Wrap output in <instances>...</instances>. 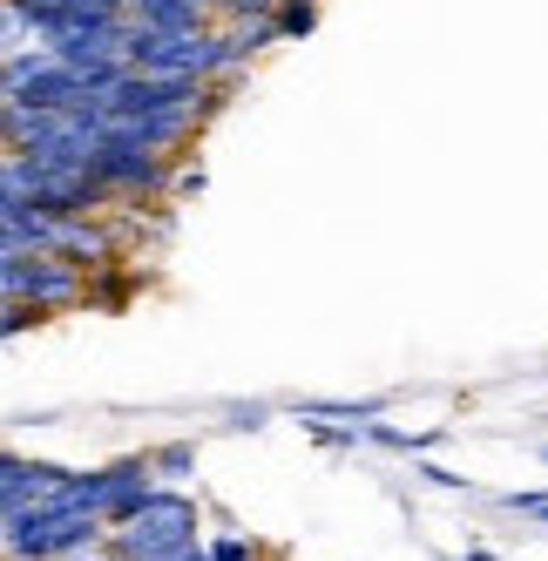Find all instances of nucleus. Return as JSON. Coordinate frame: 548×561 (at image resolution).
I'll return each mask as SVG.
<instances>
[{
    "instance_id": "423d86ee",
    "label": "nucleus",
    "mask_w": 548,
    "mask_h": 561,
    "mask_svg": "<svg viewBox=\"0 0 548 561\" xmlns=\"http://www.w3.org/2000/svg\"><path fill=\"white\" fill-rule=\"evenodd\" d=\"M298 420H345V433L359 439V426L379 420V399H359V407H352V399H305Z\"/></svg>"
},
{
    "instance_id": "f3484780",
    "label": "nucleus",
    "mask_w": 548,
    "mask_h": 561,
    "mask_svg": "<svg viewBox=\"0 0 548 561\" xmlns=\"http://www.w3.org/2000/svg\"><path fill=\"white\" fill-rule=\"evenodd\" d=\"M0 520H8V507H0Z\"/></svg>"
},
{
    "instance_id": "6ab92c4d",
    "label": "nucleus",
    "mask_w": 548,
    "mask_h": 561,
    "mask_svg": "<svg viewBox=\"0 0 548 561\" xmlns=\"http://www.w3.org/2000/svg\"><path fill=\"white\" fill-rule=\"evenodd\" d=\"M541 460H548V447H541Z\"/></svg>"
},
{
    "instance_id": "9b49d317",
    "label": "nucleus",
    "mask_w": 548,
    "mask_h": 561,
    "mask_svg": "<svg viewBox=\"0 0 548 561\" xmlns=\"http://www.w3.org/2000/svg\"><path fill=\"white\" fill-rule=\"evenodd\" d=\"M34 42V21L14 8V0H0V55H14V48H27Z\"/></svg>"
},
{
    "instance_id": "2eb2a0df",
    "label": "nucleus",
    "mask_w": 548,
    "mask_h": 561,
    "mask_svg": "<svg viewBox=\"0 0 548 561\" xmlns=\"http://www.w3.org/2000/svg\"><path fill=\"white\" fill-rule=\"evenodd\" d=\"M230 426H264V407H230Z\"/></svg>"
},
{
    "instance_id": "f03ea898",
    "label": "nucleus",
    "mask_w": 548,
    "mask_h": 561,
    "mask_svg": "<svg viewBox=\"0 0 548 561\" xmlns=\"http://www.w3.org/2000/svg\"><path fill=\"white\" fill-rule=\"evenodd\" d=\"M102 535H109L102 514H89V507H55V501L14 507L8 520H0V548H8L14 561H61L75 548H95Z\"/></svg>"
},
{
    "instance_id": "a211bd4d",
    "label": "nucleus",
    "mask_w": 548,
    "mask_h": 561,
    "mask_svg": "<svg viewBox=\"0 0 548 561\" xmlns=\"http://www.w3.org/2000/svg\"><path fill=\"white\" fill-rule=\"evenodd\" d=\"M447 561H460V554H447Z\"/></svg>"
},
{
    "instance_id": "dca6fc26",
    "label": "nucleus",
    "mask_w": 548,
    "mask_h": 561,
    "mask_svg": "<svg viewBox=\"0 0 548 561\" xmlns=\"http://www.w3.org/2000/svg\"><path fill=\"white\" fill-rule=\"evenodd\" d=\"M460 561H501V554H494V548H467Z\"/></svg>"
},
{
    "instance_id": "9d476101",
    "label": "nucleus",
    "mask_w": 548,
    "mask_h": 561,
    "mask_svg": "<svg viewBox=\"0 0 548 561\" xmlns=\"http://www.w3.org/2000/svg\"><path fill=\"white\" fill-rule=\"evenodd\" d=\"M34 325H48L42 305H27V298H8V305H0V339H21V332H34Z\"/></svg>"
},
{
    "instance_id": "1a4fd4ad",
    "label": "nucleus",
    "mask_w": 548,
    "mask_h": 561,
    "mask_svg": "<svg viewBox=\"0 0 548 561\" xmlns=\"http://www.w3.org/2000/svg\"><path fill=\"white\" fill-rule=\"evenodd\" d=\"M190 467H197V447H190V439H170V447H149V473H156V480H183Z\"/></svg>"
},
{
    "instance_id": "20e7f679",
    "label": "nucleus",
    "mask_w": 548,
    "mask_h": 561,
    "mask_svg": "<svg viewBox=\"0 0 548 561\" xmlns=\"http://www.w3.org/2000/svg\"><path fill=\"white\" fill-rule=\"evenodd\" d=\"M136 291H142V277L123 271V257H115V264H95V271L82 277V311H129Z\"/></svg>"
},
{
    "instance_id": "f8f14e48",
    "label": "nucleus",
    "mask_w": 548,
    "mask_h": 561,
    "mask_svg": "<svg viewBox=\"0 0 548 561\" xmlns=\"http://www.w3.org/2000/svg\"><path fill=\"white\" fill-rule=\"evenodd\" d=\"M204 561H258V541L251 535H217V541H204Z\"/></svg>"
},
{
    "instance_id": "4468645a",
    "label": "nucleus",
    "mask_w": 548,
    "mask_h": 561,
    "mask_svg": "<svg viewBox=\"0 0 548 561\" xmlns=\"http://www.w3.org/2000/svg\"><path fill=\"white\" fill-rule=\"evenodd\" d=\"M413 473L434 480V488H467V473H454V467H441V460H413Z\"/></svg>"
},
{
    "instance_id": "39448f33",
    "label": "nucleus",
    "mask_w": 548,
    "mask_h": 561,
    "mask_svg": "<svg viewBox=\"0 0 548 561\" xmlns=\"http://www.w3.org/2000/svg\"><path fill=\"white\" fill-rule=\"evenodd\" d=\"M129 21L163 27V34H183V27H210L217 14L204 8V0H129Z\"/></svg>"
},
{
    "instance_id": "0eeeda50",
    "label": "nucleus",
    "mask_w": 548,
    "mask_h": 561,
    "mask_svg": "<svg viewBox=\"0 0 548 561\" xmlns=\"http://www.w3.org/2000/svg\"><path fill=\"white\" fill-rule=\"evenodd\" d=\"M271 27H278V42H305L319 27V0H271Z\"/></svg>"
},
{
    "instance_id": "6e6552de",
    "label": "nucleus",
    "mask_w": 548,
    "mask_h": 561,
    "mask_svg": "<svg viewBox=\"0 0 548 561\" xmlns=\"http://www.w3.org/2000/svg\"><path fill=\"white\" fill-rule=\"evenodd\" d=\"M359 439H373V447H393V454H426L441 433H407V426H386V420H366Z\"/></svg>"
},
{
    "instance_id": "7ed1b4c3",
    "label": "nucleus",
    "mask_w": 548,
    "mask_h": 561,
    "mask_svg": "<svg viewBox=\"0 0 548 561\" xmlns=\"http://www.w3.org/2000/svg\"><path fill=\"white\" fill-rule=\"evenodd\" d=\"M48 251L68 257L75 271H95V264H115V257H123V230L109 224V210H95V217H55Z\"/></svg>"
},
{
    "instance_id": "ddd939ff",
    "label": "nucleus",
    "mask_w": 548,
    "mask_h": 561,
    "mask_svg": "<svg viewBox=\"0 0 548 561\" xmlns=\"http://www.w3.org/2000/svg\"><path fill=\"white\" fill-rule=\"evenodd\" d=\"M507 514H541L548 507V488H515V494H501Z\"/></svg>"
},
{
    "instance_id": "f257e3e1",
    "label": "nucleus",
    "mask_w": 548,
    "mask_h": 561,
    "mask_svg": "<svg viewBox=\"0 0 548 561\" xmlns=\"http://www.w3.org/2000/svg\"><path fill=\"white\" fill-rule=\"evenodd\" d=\"M204 507L190 501V494H176V488H156L142 494V507L129 514V520H115V528L102 535V548L115 554V561H170V554H183V548H197L204 535Z\"/></svg>"
}]
</instances>
